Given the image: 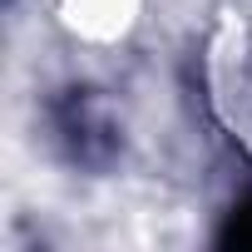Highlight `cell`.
<instances>
[{
    "label": "cell",
    "mask_w": 252,
    "mask_h": 252,
    "mask_svg": "<svg viewBox=\"0 0 252 252\" xmlns=\"http://www.w3.org/2000/svg\"><path fill=\"white\" fill-rule=\"evenodd\" d=\"M64 15L74 20V30L84 35H114L129 20V0H64Z\"/></svg>",
    "instance_id": "obj_1"
}]
</instances>
